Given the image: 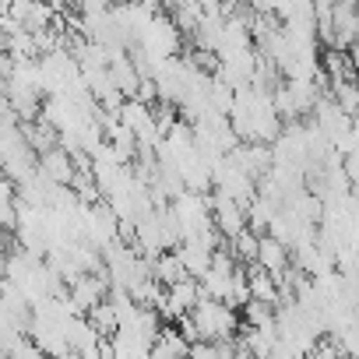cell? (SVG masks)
<instances>
[{"label":"cell","instance_id":"obj_1","mask_svg":"<svg viewBox=\"0 0 359 359\" xmlns=\"http://www.w3.org/2000/svg\"><path fill=\"white\" fill-rule=\"evenodd\" d=\"M254 264H257L261 271H268L271 278H278V275L289 268V247H282V243L271 240V236H261V240H257V257H254Z\"/></svg>","mask_w":359,"mask_h":359},{"label":"cell","instance_id":"obj_2","mask_svg":"<svg viewBox=\"0 0 359 359\" xmlns=\"http://www.w3.org/2000/svg\"><path fill=\"white\" fill-rule=\"evenodd\" d=\"M243 275H247V292H250V299H257V303H264V306H278V285H275V278L268 275V271H261L257 264H247L243 268Z\"/></svg>","mask_w":359,"mask_h":359},{"label":"cell","instance_id":"obj_3","mask_svg":"<svg viewBox=\"0 0 359 359\" xmlns=\"http://www.w3.org/2000/svg\"><path fill=\"white\" fill-rule=\"evenodd\" d=\"M85 320H88V327H92L99 338H109V334H116V310H113V303H109V299L95 303V306L85 313Z\"/></svg>","mask_w":359,"mask_h":359},{"label":"cell","instance_id":"obj_4","mask_svg":"<svg viewBox=\"0 0 359 359\" xmlns=\"http://www.w3.org/2000/svg\"><path fill=\"white\" fill-rule=\"evenodd\" d=\"M187 359H219V348L212 341H194L187 348Z\"/></svg>","mask_w":359,"mask_h":359}]
</instances>
